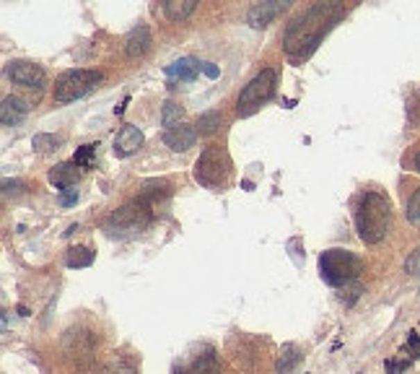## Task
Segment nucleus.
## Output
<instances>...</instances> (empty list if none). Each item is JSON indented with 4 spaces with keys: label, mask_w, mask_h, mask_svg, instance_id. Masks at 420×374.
<instances>
[{
    "label": "nucleus",
    "mask_w": 420,
    "mask_h": 374,
    "mask_svg": "<svg viewBox=\"0 0 420 374\" xmlns=\"http://www.w3.org/2000/svg\"><path fill=\"white\" fill-rule=\"evenodd\" d=\"M408 218L410 221H420V187L412 193L410 203H408Z\"/></svg>",
    "instance_id": "b1692460"
},
{
    "label": "nucleus",
    "mask_w": 420,
    "mask_h": 374,
    "mask_svg": "<svg viewBox=\"0 0 420 374\" xmlns=\"http://www.w3.org/2000/svg\"><path fill=\"white\" fill-rule=\"evenodd\" d=\"M405 270L410 273V276H415V273H420V250H415L410 257H408V263H405Z\"/></svg>",
    "instance_id": "bb28decb"
},
{
    "label": "nucleus",
    "mask_w": 420,
    "mask_h": 374,
    "mask_svg": "<svg viewBox=\"0 0 420 374\" xmlns=\"http://www.w3.org/2000/svg\"><path fill=\"white\" fill-rule=\"evenodd\" d=\"M148 49H151V29H148L146 24H137L125 40L127 58H140V55H146Z\"/></svg>",
    "instance_id": "f8f14e48"
},
{
    "label": "nucleus",
    "mask_w": 420,
    "mask_h": 374,
    "mask_svg": "<svg viewBox=\"0 0 420 374\" xmlns=\"http://www.w3.org/2000/svg\"><path fill=\"white\" fill-rule=\"evenodd\" d=\"M94 250H88V247H70L68 255H65V263L68 268H88L94 263Z\"/></svg>",
    "instance_id": "a211bd4d"
},
{
    "label": "nucleus",
    "mask_w": 420,
    "mask_h": 374,
    "mask_svg": "<svg viewBox=\"0 0 420 374\" xmlns=\"http://www.w3.org/2000/svg\"><path fill=\"white\" fill-rule=\"evenodd\" d=\"M29 115V104L19 97H6L3 99V104H0V122L10 128V125H16L21 120Z\"/></svg>",
    "instance_id": "ddd939ff"
},
{
    "label": "nucleus",
    "mask_w": 420,
    "mask_h": 374,
    "mask_svg": "<svg viewBox=\"0 0 420 374\" xmlns=\"http://www.w3.org/2000/svg\"><path fill=\"white\" fill-rule=\"evenodd\" d=\"M31 146H34V151H40V154H49V151H58L60 138L58 136H49V133H37V136L31 138Z\"/></svg>",
    "instance_id": "4be33fe9"
},
{
    "label": "nucleus",
    "mask_w": 420,
    "mask_h": 374,
    "mask_svg": "<svg viewBox=\"0 0 420 374\" xmlns=\"http://www.w3.org/2000/svg\"><path fill=\"white\" fill-rule=\"evenodd\" d=\"M176 374H218L213 351H210L208 356H200V359H195V361L187 366V369H182V372H176Z\"/></svg>",
    "instance_id": "6ab92c4d"
},
{
    "label": "nucleus",
    "mask_w": 420,
    "mask_h": 374,
    "mask_svg": "<svg viewBox=\"0 0 420 374\" xmlns=\"http://www.w3.org/2000/svg\"><path fill=\"white\" fill-rule=\"evenodd\" d=\"M76 203H78V190L70 187V190H62V193H60V206L62 208H70V206H76Z\"/></svg>",
    "instance_id": "393cba45"
},
{
    "label": "nucleus",
    "mask_w": 420,
    "mask_h": 374,
    "mask_svg": "<svg viewBox=\"0 0 420 374\" xmlns=\"http://www.w3.org/2000/svg\"><path fill=\"white\" fill-rule=\"evenodd\" d=\"M408 348L412 351V356H418L420 359V335L418 333H410V338H408Z\"/></svg>",
    "instance_id": "cd10ccee"
},
{
    "label": "nucleus",
    "mask_w": 420,
    "mask_h": 374,
    "mask_svg": "<svg viewBox=\"0 0 420 374\" xmlns=\"http://www.w3.org/2000/svg\"><path fill=\"white\" fill-rule=\"evenodd\" d=\"M288 0H267V3H257V6H252L249 8V13H246V21L252 24L254 29H264L267 24L273 19H278L280 13H285L288 10Z\"/></svg>",
    "instance_id": "1a4fd4ad"
},
{
    "label": "nucleus",
    "mask_w": 420,
    "mask_h": 374,
    "mask_svg": "<svg viewBox=\"0 0 420 374\" xmlns=\"http://www.w3.org/2000/svg\"><path fill=\"white\" fill-rule=\"evenodd\" d=\"M301 361V351H299V345L294 343H285L280 356H278V364H275V374H291L299 366Z\"/></svg>",
    "instance_id": "f3484780"
},
{
    "label": "nucleus",
    "mask_w": 420,
    "mask_h": 374,
    "mask_svg": "<svg viewBox=\"0 0 420 374\" xmlns=\"http://www.w3.org/2000/svg\"><path fill=\"white\" fill-rule=\"evenodd\" d=\"M94 154H96V146L94 143H86V146L76 148V154H73V164L81 169H88L94 164Z\"/></svg>",
    "instance_id": "5701e85b"
},
{
    "label": "nucleus",
    "mask_w": 420,
    "mask_h": 374,
    "mask_svg": "<svg viewBox=\"0 0 420 374\" xmlns=\"http://www.w3.org/2000/svg\"><path fill=\"white\" fill-rule=\"evenodd\" d=\"M197 8V0H167L164 3V13L169 21H185L190 19Z\"/></svg>",
    "instance_id": "dca6fc26"
},
{
    "label": "nucleus",
    "mask_w": 420,
    "mask_h": 374,
    "mask_svg": "<svg viewBox=\"0 0 420 374\" xmlns=\"http://www.w3.org/2000/svg\"><path fill=\"white\" fill-rule=\"evenodd\" d=\"M182 120H185V109L179 107L176 101H167V104H164V112H161V125L169 130V128L182 125Z\"/></svg>",
    "instance_id": "aec40b11"
},
{
    "label": "nucleus",
    "mask_w": 420,
    "mask_h": 374,
    "mask_svg": "<svg viewBox=\"0 0 420 374\" xmlns=\"http://www.w3.org/2000/svg\"><path fill=\"white\" fill-rule=\"evenodd\" d=\"M348 286H351V284H348ZM348 286L342 288V302H345V304H353V302H355V299L363 294V288H361V286H353V288H348Z\"/></svg>",
    "instance_id": "a878e982"
},
{
    "label": "nucleus",
    "mask_w": 420,
    "mask_h": 374,
    "mask_svg": "<svg viewBox=\"0 0 420 374\" xmlns=\"http://www.w3.org/2000/svg\"><path fill=\"white\" fill-rule=\"evenodd\" d=\"M337 16H340V6H335V3L312 6L306 13L288 24V29L283 31V49L291 58H309L319 40L333 29Z\"/></svg>",
    "instance_id": "f257e3e1"
},
{
    "label": "nucleus",
    "mask_w": 420,
    "mask_h": 374,
    "mask_svg": "<svg viewBox=\"0 0 420 374\" xmlns=\"http://www.w3.org/2000/svg\"><path fill=\"white\" fill-rule=\"evenodd\" d=\"M143 140H146V136H143V130L135 128V125H125V128L117 133V138H115V156L117 158H127L133 156L137 148L143 146Z\"/></svg>",
    "instance_id": "9d476101"
},
{
    "label": "nucleus",
    "mask_w": 420,
    "mask_h": 374,
    "mask_svg": "<svg viewBox=\"0 0 420 374\" xmlns=\"http://www.w3.org/2000/svg\"><path fill=\"white\" fill-rule=\"evenodd\" d=\"M203 73H205L208 79H218V73H221V70L215 68V63H203Z\"/></svg>",
    "instance_id": "c756f323"
},
{
    "label": "nucleus",
    "mask_w": 420,
    "mask_h": 374,
    "mask_svg": "<svg viewBox=\"0 0 420 374\" xmlns=\"http://www.w3.org/2000/svg\"><path fill=\"white\" fill-rule=\"evenodd\" d=\"M8 79L16 83V86H24V89H44V83H47V76H44V70L40 65H34V63H26V60H13L8 63Z\"/></svg>",
    "instance_id": "6e6552de"
},
{
    "label": "nucleus",
    "mask_w": 420,
    "mask_h": 374,
    "mask_svg": "<svg viewBox=\"0 0 420 374\" xmlns=\"http://www.w3.org/2000/svg\"><path fill=\"white\" fill-rule=\"evenodd\" d=\"M76 164L73 161H65V164H58V167H52L49 172V182L58 187L60 193L62 190H70V187L76 185V179H78V172H76Z\"/></svg>",
    "instance_id": "4468645a"
},
{
    "label": "nucleus",
    "mask_w": 420,
    "mask_h": 374,
    "mask_svg": "<svg viewBox=\"0 0 420 374\" xmlns=\"http://www.w3.org/2000/svg\"><path fill=\"white\" fill-rule=\"evenodd\" d=\"M195 179L208 190H221L231 179V158L224 148H205L195 161Z\"/></svg>",
    "instance_id": "39448f33"
},
{
    "label": "nucleus",
    "mask_w": 420,
    "mask_h": 374,
    "mask_svg": "<svg viewBox=\"0 0 420 374\" xmlns=\"http://www.w3.org/2000/svg\"><path fill=\"white\" fill-rule=\"evenodd\" d=\"M197 140V130L192 128V125H187V122H182V125H176V128H169L167 133H164V143H167L171 151H176V154H185L187 148H192Z\"/></svg>",
    "instance_id": "9b49d317"
},
{
    "label": "nucleus",
    "mask_w": 420,
    "mask_h": 374,
    "mask_svg": "<svg viewBox=\"0 0 420 374\" xmlns=\"http://www.w3.org/2000/svg\"><path fill=\"white\" fill-rule=\"evenodd\" d=\"M99 81H101V73H96V70H88V68L65 70V73H60V79L55 81V99H58L60 104L76 101V99L86 97Z\"/></svg>",
    "instance_id": "423d86ee"
},
{
    "label": "nucleus",
    "mask_w": 420,
    "mask_h": 374,
    "mask_svg": "<svg viewBox=\"0 0 420 374\" xmlns=\"http://www.w3.org/2000/svg\"><path fill=\"white\" fill-rule=\"evenodd\" d=\"M203 70V63H197L195 58H182L176 60V63H171L167 68V76H171V79H179V81H192Z\"/></svg>",
    "instance_id": "2eb2a0df"
},
{
    "label": "nucleus",
    "mask_w": 420,
    "mask_h": 374,
    "mask_svg": "<svg viewBox=\"0 0 420 374\" xmlns=\"http://www.w3.org/2000/svg\"><path fill=\"white\" fill-rule=\"evenodd\" d=\"M363 270V263L361 257L351 252V250H340V247H335V250H327L319 255V276L327 286H335V288H340V286H348L353 284L355 278L361 276Z\"/></svg>",
    "instance_id": "7ed1b4c3"
},
{
    "label": "nucleus",
    "mask_w": 420,
    "mask_h": 374,
    "mask_svg": "<svg viewBox=\"0 0 420 374\" xmlns=\"http://www.w3.org/2000/svg\"><path fill=\"white\" fill-rule=\"evenodd\" d=\"M221 122H224L221 112H218V109H210V112L200 115V120H197V133H200V136H210V133H215V130L221 128Z\"/></svg>",
    "instance_id": "412c9836"
},
{
    "label": "nucleus",
    "mask_w": 420,
    "mask_h": 374,
    "mask_svg": "<svg viewBox=\"0 0 420 374\" xmlns=\"http://www.w3.org/2000/svg\"><path fill=\"white\" fill-rule=\"evenodd\" d=\"M148 221H151V206H148V200L137 197V200H130L122 208H117L104 221V231L109 236H133L140 234L148 227Z\"/></svg>",
    "instance_id": "20e7f679"
},
{
    "label": "nucleus",
    "mask_w": 420,
    "mask_h": 374,
    "mask_svg": "<svg viewBox=\"0 0 420 374\" xmlns=\"http://www.w3.org/2000/svg\"><path fill=\"white\" fill-rule=\"evenodd\" d=\"M408 369V361H387V372L389 374H400Z\"/></svg>",
    "instance_id": "c85d7f7f"
},
{
    "label": "nucleus",
    "mask_w": 420,
    "mask_h": 374,
    "mask_svg": "<svg viewBox=\"0 0 420 374\" xmlns=\"http://www.w3.org/2000/svg\"><path fill=\"white\" fill-rule=\"evenodd\" d=\"M392 208L381 193H366L355 206V229L366 245H379L389 231Z\"/></svg>",
    "instance_id": "f03ea898"
},
{
    "label": "nucleus",
    "mask_w": 420,
    "mask_h": 374,
    "mask_svg": "<svg viewBox=\"0 0 420 374\" xmlns=\"http://www.w3.org/2000/svg\"><path fill=\"white\" fill-rule=\"evenodd\" d=\"M415 169L420 172V151H418V156H415Z\"/></svg>",
    "instance_id": "2f4dec72"
},
{
    "label": "nucleus",
    "mask_w": 420,
    "mask_h": 374,
    "mask_svg": "<svg viewBox=\"0 0 420 374\" xmlns=\"http://www.w3.org/2000/svg\"><path fill=\"white\" fill-rule=\"evenodd\" d=\"M273 91H275V70L273 68L260 70L244 89H242V94H239L236 112H239L242 117H249V115H254L257 109L262 107V101H267V99L273 97Z\"/></svg>",
    "instance_id": "0eeeda50"
},
{
    "label": "nucleus",
    "mask_w": 420,
    "mask_h": 374,
    "mask_svg": "<svg viewBox=\"0 0 420 374\" xmlns=\"http://www.w3.org/2000/svg\"><path fill=\"white\" fill-rule=\"evenodd\" d=\"M19 315H21V317H29V309H26L24 304H19Z\"/></svg>",
    "instance_id": "7c9ffc66"
}]
</instances>
